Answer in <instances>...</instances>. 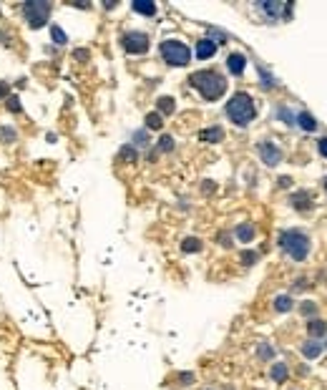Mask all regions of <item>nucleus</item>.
Returning a JSON list of instances; mask_svg holds the SVG:
<instances>
[{"instance_id": "obj_38", "label": "nucleus", "mask_w": 327, "mask_h": 390, "mask_svg": "<svg viewBox=\"0 0 327 390\" xmlns=\"http://www.w3.org/2000/svg\"><path fill=\"white\" fill-rule=\"evenodd\" d=\"M325 189H327V179H325Z\"/></svg>"}, {"instance_id": "obj_24", "label": "nucleus", "mask_w": 327, "mask_h": 390, "mask_svg": "<svg viewBox=\"0 0 327 390\" xmlns=\"http://www.w3.org/2000/svg\"><path fill=\"white\" fill-rule=\"evenodd\" d=\"M174 149V139L169 136V134H164L161 139H159V151H171Z\"/></svg>"}, {"instance_id": "obj_1", "label": "nucleus", "mask_w": 327, "mask_h": 390, "mask_svg": "<svg viewBox=\"0 0 327 390\" xmlns=\"http://www.w3.org/2000/svg\"><path fill=\"white\" fill-rule=\"evenodd\" d=\"M189 83H191L204 98H207V101H217V98H222L224 91H227V78L219 76L217 71H196V73H191Z\"/></svg>"}, {"instance_id": "obj_35", "label": "nucleus", "mask_w": 327, "mask_h": 390, "mask_svg": "<svg viewBox=\"0 0 327 390\" xmlns=\"http://www.w3.org/2000/svg\"><path fill=\"white\" fill-rule=\"evenodd\" d=\"M302 312H305V315H312V312H315V302H305Z\"/></svg>"}, {"instance_id": "obj_13", "label": "nucleus", "mask_w": 327, "mask_h": 390, "mask_svg": "<svg viewBox=\"0 0 327 390\" xmlns=\"http://www.w3.org/2000/svg\"><path fill=\"white\" fill-rule=\"evenodd\" d=\"M290 204H292L295 209H300V212H307V209L312 207V199H310V194H307V191H300V194H292Z\"/></svg>"}, {"instance_id": "obj_22", "label": "nucleus", "mask_w": 327, "mask_h": 390, "mask_svg": "<svg viewBox=\"0 0 327 390\" xmlns=\"http://www.w3.org/2000/svg\"><path fill=\"white\" fill-rule=\"evenodd\" d=\"M274 310H277V312H290V310H292V300H290L287 295H279V297L274 300Z\"/></svg>"}, {"instance_id": "obj_27", "label": "nucleus", "mask_w": 327, "mask_h": 390, "mask_svg": "<svg viewBox=\"0 0 327 390\" xmlns=\"http://www.w3.org/2000/svg\"><path fill=\"white\" fill-rule=\"evenodd\" d=\"M209 35H212V38H209V41H212V43H217V46L227 41V35H224L222 30H217V28H209Z\"/></svg>"}, {"instance_id": "obj_12", "label": "nucleus", "mask_w": 327, "mask_h": 390, "mask_svg": "<svg viewBox=\"0 0 327 390\" xmlns=\"http://www.w3.org/2000/svg\"><path fill=\"white\" fill-rule=\"evenodd\" d=\"M295 124H297L300 129H305V131H315V129H317L315 116H312V113H307V111H302V113H297V116H295Z\"/></svg>"}, {"instance_id": "obj_21", "label": "nucleus", "mask_w": 327, "mask_h": 390, "mask_svg": "<svg viewBox=\"0 0 327 390\" xmlns=\"http://www.w3.org/2000/svg\"><path fill=\"white\" fill-rule=\"evenodd\" d=\"M156 103H159V111H161V113H174V108H176V106H174L176 101H174L171 96H161Z\"/></svg>"}, {"instance_id": "obj_30", "label": "nucleus", "mask_w": 327, "mask_h": 390, "mask_svg": "<svg viewBox=\"0 0 327 390\" xmlns=\"http://www.w3.org/2000/svg\"><path fill=\"white\" fill-rule=\"evenodd\" d=\"M242 262L244 264H254L257 262V252H242Z\"/></svg>"}, {"instance_id": "obj_18", "label": "nucleus", "mask_w": 327, "mask_h": 390, "mask_svg": "<svg viewBox=\"0 0 327 390\" xmlns=\"http://www.w3.org/2000/svg\"><path fill=\"white\" fill-rule=\"evenodd\" d=\"M164 126V119H161V113L159 111H154V113H146V129H151V131H159Z\"/></svg>"}, {"instance_id": "obj_34", "label": "nucleus", "mask_w": 327, "mask_h": 390, "mask_svg": "<svg viewBox=\"0 0 327 390\" xmlns=\"http://www.w3.org/2000/svg\"><path fill=\"white\" fill-rule=\"evenodd\" d=\"M0 136H3V141H8V139L13 141V139H15V131H13V129H3V134H0Z\"/></svg>"}, {"instance_id": "obj_15", "label": "nucleus", "mask_w": 327, "mask_h": 390, "mask_svg": "<svg viewBox=\"0 0 327 390\" xmlns=\"http://www.w3.org/2000/svg\"><path fill=\"white\" fill-rule=\"evenodd\" d=\"M131 8L136 10V13H141V15H156V5L151 3V0H134L131 3Z\"/></svg>"}, {"instance_id": "obj_2", "label": "nucleus", "mask_w": 327, "mask_h": 390, "mask_svg": "<svg viewBox=\"0 0 327 390\" xmlns=\"http://www.w3.org/2000/svg\"><path fill=\"white\" fill-rule=\"evenodd\" d=\"M227 116H229V121L237 124V126H249V121L257 116V106H254V98L249 93H234L227 103Z\"/></svg>"}, {"instance_id": "obj_20", "label": "nucleus", "mask_w": 327, "mask_h": 390, "mask_svg": "<svg viewBox=\"0 0 327 390\" xmlns=\"http://www.w3.org/2000/svg\"><path fill=\"white\" fill-rule=\"evenodd\" d=\"M51 38H53L56 46H66V43H68V35L63 33L61 25H51Z\"/></svg>"}, {"instance_id": "obj_14", "label": "nucleus", "mask_w": 327, "mask_h": 390, "mask_svg": "<svg viewBox=\"0 0 327 390\" xmlns=\"http://www.w3.org/2000/svg\"><path fill=\"white\" fill-rule=\"evenodd\" d=\"M199 139H201V141H207V144H219V141L224 139V131H222L219 126H214V129H204V131H199Z\"/></svg>"}, {"instance_id": "obj_23", "label": "nucleus", "mask_w": 327, "mask_h": 390, "mask_svg": "<svg viewBox=\"0 0 327 390\" xmlns=\"http://www.w3.org/2000/svg\"><path fill=\"white\" fill-rule=\"evenodd\" d=\"M181 249H184V252H199V249H201V239H196V237H186L184 244H181Z\"/></svg>"}, {"instance_id": "obj_5", "label": "nucleus", "mask_w": 327, "mask_h": 390, "mask_svg": "<svg viewBox=\"0 0 327 390\" xmlns=\"http://www.w3.org/2000/svg\"><path fill=\"white\" fill-rule=\"evenodd\" d=\"M23 15H25V23L38 30L43 28L51 18V3H43V0H35V3H23Z\"/></svg>"}, {"instance_id": "obj_32", "label": "nucleus", "mask_w": 327, "mask_h": 390, "mask_svg": "<svg viewBox=\"0 0 327 390\" xmlns=\"http://www.w3.org/2000/svg\"><path fill=\"white\" fill-rule=\"evenodd\" d=\"M317 151H320V154L325 156V159H327V139H320V141H317Z\"/></svg>"}, {"instance_id": "obj_29", "label": "nucleus", "mask_w": 327, "mask_h": 390, "mask_svg": "<svg viewBox=\"0 0 327 390\" xmlns=\"http://www.w3.org/2000/svg\"><path fill=\"white\" fill-rule=\"evenodd\" d=\"M8 111L20 113V101H18V96H8Z\"/></svg>"}, {"instance_id": "obj_19", "label": "nucleus", "mask_w": 327, "mask_h": 390, "mask_svg": "<svg viewBox=\"0 0 327 390\" xmlns=\"http://www.w3.org/2000/svg\"><path fill=\"white\" fill-rule=\"evenodd\" d=\"M272 380L274 383H284V380H287V365H284V363H274L272 365Z\"/></svg>"}, {"instance_id": "obj_36", "label": "nucleus", "mask_w": 327, "mask_h": 390, "mask_svg": "<svg viewBox=\"0 0 327 390\" xmlns=\"http://www.w3.org/2000/svg\"><path fill=\"white\" fill-rule=\"evenodd\" d=\"M5 93H8V83H5V81H0V98H3Z\"/></svg>"}, {"instance_id": "obj_11", "label": "nucleus", "mask_w": 327, "mask_h": 390, "mask_svg": "<svg viewBox=\"0 0 327 390\" xmlns=\"http://www.w3.org/2000/svg\"><path fill=\"white\" fill-rule=\"evenodd\" d=\"M322 350H325V347H322V342H320V340H307V342L302 345V355H305V358H310V360H315V358H320V355H322Z\"/></svg>"}, {"instance_id": "obj_33", "label": "nucleus", "mask_w": 327, "mask_h": 390, "mask_svg": "<svg viewBox=\"0 0 327 390\" xmlns=\"http://www.w3.org/2000/svg\"><path fill=\"white\" fill-rule=\"evenodd\" d=\"M134 139L139 141V146H146V131H136V134H134Z\"/></svg>"}, {"instance_id": "obj_6", "label": "nucleus", "mask_w": 327, "mask_h": 390, "mask_svg": "<svg viewBox=\"0 0 327 390\" xmlns=\"http://www.w3.org/2000/svg\"><path fill=\"white\" fill-rule=\"evenodd\" d=\"M257 10L267 18V20H282L292 15V3H277V0H262L257 3Z\"/></svg>"}, {"instance_id": "obj_9", "label": "nucleus", "mask_w": 327, "mask_h": 390, "mask_svg": "<svg viewBox=\"0 0 327 390\" xmlns=\"http://www.w3.org/2000/svg\"><path fill=\"white\" fill-rule=\"evenodd\" d=\"M217 53V43H212L209 38H201V41L196 43V58L199 61H207Z\"/></svg>"}, {"instance_id": "obj_10", "label": "nucleus", "mask_w": 327, "mask_h": 390, "mask_svg": "<svg viewBox=\"0 0 327 390\" xmlns=\"http://www.w3.org/2000/svg\"><path fill=\"white\" fill-rule=\"evenodd\" d=\"M244 66H247V58H244L242 53H232L227 58V68L234 73V76H242L244 73Z\"/></svg>"}, {"instance_id": "obj_16", "label": "nucleus", "mask_w": 327, "mask_h": 390, "mask_svg": "<svg viewBox=\"0 0 327 390\" xmlns=\"http://www.w3.org/2000/svg\"><path fill=\"white\" fill-rule=\"evenodd\" d=\"M307 332H310V337H312V340H320V337L327 332V325H325L322 320H310V325H307Z\"/></svg>"}, {"instance_id": "obj_26", "label": "nucleus", "mask_w": 327, "mask_h": 390, "mask_svg": "<svg viewBox=\"0 0 327 390\" xmlns=\"http://www.w3.org/2000/svg\"><path fill=\"white\" fill-rule=\"evenodd\" d=\"M277 116H279V119H284L290 126H295V116H292V111H290V108H284V106H282V108H277Z\"/></svg>"}, {"instance_id": "obj_25", "label": "nucleus", "mask_w": 327, "mask_h": 390, "mask_svg": "<svg viewBox=\"0 0 327 390\" xmlns=\"http://www.w3.org/2000/svg\"><path fill=\"white\" fill-rule=\"evenodd\" d=\"M257 71H259V76H262V81H264V88H272V86H274V76H269L264 66H257Z\"/></svg>"}, {"instance_id": "obj_3", "label": "nucleus", "mask_w": 327, "mask_h": 390, "mask_svg": "<svg viewBox=\"0 0 327 390\" xmlns=\"http://www.w3.org/2000/svg\"><path fill=\"white\" fill-rule=\"evenodd\" d=\"M279 247L287 252L292 259L302 262L310 254V237L305 232H300V229H287V232L279 234Z\"/></svg>"}, {"instance_id": "obj_17", "label": "nucleus", "mask_w": 327, "mask_h": 390, "mask_svg": "<svg viewBox=\"0 0 327 390\" xmlns=\"http://www.w3.org/2000/svg\"><path fill=\"white\" fill-rule=\"evenodd\" d=\"M237 237H239V242H252L254 239V227L252 224H239L237 227Z\"/></svg>"}, {"instance_id": "obj_31", "label": "nucleus", "mask_w": 327, "mask_h": 390, "mask_svg": "<svg viewBox=\"0 0 327 390\" xmlns=\"http://www.w3.org/2000/svg\"><path fill=\"white\" fill-rule=\"evenodd\" d=\"M272 355H274V350H272V347H267V345H262V347H259V358H264V360H267V358H272Z\"/></svg>"}, {"instance_id": "obj_37", "label": "nucleus", "mask_w": 327, "mask_h": 390, "mask_svg": "<svg viewBox=\"0 0 327 390\" xmlns=\"http://www.w3.org/2000/svg\"><path fill=\"white\" fill-rule=\"evenodd\" d=\"M290 184H292L290 176H282V179H279V186H290Z\"/></svg>"}, {"instance_id": "obj_7", "label": "nucleus", "mask_w": 327, "mask_h": 390, "mask_svg": "<svg viewBox=\"0 0 327 390\" xmlns=\"http://www.w3.org/2000/svg\"><path fill=\"white\" fill-rule=\"evenodd\" d=\"M124 48L131 53V56H141V53H146L149 51V35L146 33H139V30H131V33H126L124 35Z\"/></svg>"}, {"instance_id": "obj_28", "label": "nucleus", "mask_w": 327, "mask_h": 390, "mask_svg": "<svg viewBox=\"0 0 327 390\" xmlns=\"http://www.w3.org/2000/svg\"><path fill=\"white\" fill-rule=\"evenodd\" d=\"M121 159H129V161H136V151L131 146H124L121 149Z\"/></svg>"}, {"instance_id": "obj_8", "label": "nucleus", "mask_w": 327, "mask_h": 390, "mask_svg": "<svg viewBox=\"0 0 327 390\" xmlns=\"http://www.w3.org/2000/svg\"><path fill=\"white\" fill-rule=\"evenodd\" d=\"M257 151H259L262 161H264L267 166H277V164L282 161V151H279L272 141H259V144H257Z\"/></svg>"}, {"instance_id": "obj_4", "label": "nucleus", "mask_w": 327, "mask_h": 390, "mask_svg": "<svg viewBox=\"0 0 327 390\" xmlns=\"http://www.w3.org/2000/svg\"><path fill=\"white\" fill-rule=\"evenodd\" d=\"M161 58L166 61L169 66L181 68V66H186V63L191 61V51H189L186 43H181V41H164V43H161Z\"/></svg>"}]
</instances>
